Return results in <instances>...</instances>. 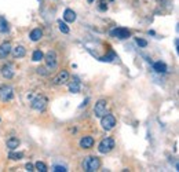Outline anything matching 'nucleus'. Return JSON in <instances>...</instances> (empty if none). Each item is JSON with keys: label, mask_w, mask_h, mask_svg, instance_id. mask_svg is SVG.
<instances>
[{"label": "nucleus", "mask_w": 179, "mask_h": 172, "mask_svg": "<svg viewBox=\"0 0 179 172\" xmlns=\"http://www.w3.org/2000/svg\"><path fill=\"white\" fill-rule=\"evenodd\" d=\"M92 2H94V0H88V3H92Z\"/></svg>", "instance_id": "c756f323"}, {"label": "nucleus", "mask_w": 179, "mask_h": 172, "mask_svg": "<svg viewBox=\"0 0 179 172\" xmlns=\"http://www.w3.org/2000/svg\"><path fill=\"white\" fill-rule=\"evenodd\" d=\"M8 157L11 158V160H21V158L24 157V154H22V153H14V151H11V153L8 154Z\"/></svg>", "instance_id": "b1692460"}, {"label": "nucleus", "mask_w": 179, "mask_h": 172, "mask_svg": "<svg viewBox=\"0 0 179 172\" xmlns=\"http://www.w3.org/2000/svg\"><path fill=\"white\" fill-rule=\"evenodd\" d=\"M52 171H55V172H66L68 170H66V167H64V165H55V167L52 168Z\"/></svg>", "instance_id": "393cba45"}, {"label": "nucleus", "mask_w": 179, "mask_h": 172, "mask_svg": "<svg viewBox=\"0 0 179 172\" xmlns=\"http://www.w3.org/2000/svg\"><path fill=\"white\" fill-rule=\"evenodd\" d=\"M69 91L73 92V94H77V92L80 91V81H79L77 79H75V81H72L70 84H69Z\"/></svg>", "instance_id": "f3484780"}, {"label": "nucleus", "mask_w": 179, "mask_h": 172, "mask_svg": "<svg viewBox=\"0 0 179 172\" xmlns=\"http://www.w3.org/2000/svg\"><path fill=\"white\" fill-rule=\"evenodd\" d=\"M64 19L66 22H75L76 21V12L70 8H66L64 12Z\"/></svg>", "instance_id": "4468645a"}, {"label": "nucleus", "mask_w": 179, "mask_h": 172, "mask_svg": "<svg viewBox=\"0 0 179 172\" xmlns=\"http://www.w3.org/2000/svg\"><path fill=\"white\" fill-rule=\"evenodd\" d=\"M47 103H48V99L46 97H43V95H39V97H36L35 99H32L31 106H32V109H35V110H37V112H43L46 109V106H47Z\"/></svg>", "instance_id": "f03ea898"}, {"label": "nucleus", "mask_w": 179, "mask_h": 172, "mask_svg": "<svg viewBox=\"0 0 179 172\" xmlns=\"http://www.w3.org/2000/svg\"><path fill=\"white\" fill-rule=\"evenodd\" d=\"M68 80H69V73L66 70H61L54 79H52V83H54L55 85H62V84H66Z\"/></svg>", "instance_id": "423d86ee"}, {"label": "nucleus", "mask_w": 179, "mask_h": 172, "mask_svg": "<svg viewBox=\"0 0 179 172\" xmlns=\"http://www.w3.org/2000/svg\"><path fill=\"white\" fill-rule=\"evenodd\" d=\"M43 59H46V64L50 69H54L57 66V54L54 51H48L46 57H43Z\"/></svg>", "instance_id": "1a4fd4ad"}, {"label": "nucleus", "mask_w": 179, "mask_h": 172, "mask_svg": "<svg viewBox=\"0 0 179 172\" xmlns=\"http://www.w3.org/2000/svg\"><path fill=\"white\" fill-rule=\"evenodd\" d=\"M101 124H102V128L106 131H110L113 130V127L116 125V117L113 114H104L102 116V120H101Z\"/></svg>", "instance_id": "20e7f679"}, {"label": "nucleus", "mask_w": 179, "mask_h": 172, "mask_svg": "<svg viewBox=\"0 0 179 172\" xmlns=\"http://www.w3.org/2000/svg\"><path fill=\"white\" fill-rule=\"evenodd\" d=\"M12 98H14L12 88L10 87V85H2V87H0V99L7 102V101H11Z\"/></svg>", "instance_id": "39448f33"}, {"label": "nucleus", "mask_w": 179, "mask_h": 172, "mask_svg": "<svg viewBox=\"0 0 179 172\" xmlns=\"http://www.w3.org/2000/svg\"><path fill=\"white\" fill-rule=\"evenodd\" d=\"M18 146H19L18 138H10V139H7V147H10L11 150H14V149H17Z\"/></svg>", "instance_id": "a211bd4d"}, {"label": "nucleus", "mask_w": 179, "mask_h": 172, "mask_svg": "<svg viewBox=\"0 0 179 172\" xmlns=\"http://www.w3.org/2000/svg\"><path fill=\"white\" fill-rule=\"evenodd\" d=\"M113 147H114V141L112 139V138H105V139H102L98 145V150H99V153H102V154H106V153H109V151H112Z\"/></svg>", "instance_id": "7ed1b4c3"}, {"label": "nucleus", "mask_w": 179, "mask_h": 172, "mask_svg": "<svg viewBox=\"0 0 179 172\" xmlns=\"http://www.w3.org/2000/svg\"><path fill=\"white\" fill-rule=\"evenodd\" d=\"M43 57H44V54L40 51V50H36L35 52H33V55H32V61H35V62H39V61H41Z\"/></svg>", "instance_id": "6ab92c4d"}, {"label": "nucleus", "mask_w": 179, "mask_h": 172, "mask_svg": "<svg viewBox=\"0 0 179 172\" xmlns=\"http://www.w3.org/2000/svg\"><path fill=\"white\" fill-rule=\"evenodd\" d=\"M11 51L15 58H22V57H25V54H26V50H25V47H22V45H17V47L11 48Z\"/></svg>", "instance_id": "ddd939ff"}, {"label": "nucleus", "mask_w": 179, "mask_h": 172, "mask_svg": "<svg viewBox=\"0 0 179 172\" xmlns=\"http://www.w3.org/2000/svg\"><path fill=\"white\" fill-rule=\"evenodd\" d=\"M25 168H26V171L28 172H32V171H35V167H33V164H31V163H28L25 165Z\"/></svg>", "instance_id": "bb28decb"}, {"label": "nucleus", "mask_w": 179, "mask_h": 172, "mask_svg": "<svg viewBox=\"0 0 179 172\" xmlns=\"http://www.w3.org/2000/svg\"><path fill=\"white\" fill-rule=\"evenodd\" d=\"M135 41H137V44L139 45V47H146V45H148V41L143 40V39H137Z\"/></svg>", "instance_id": "a878e982"}, {"label": "nucleus", "mask_w": 179, "mask_h": 172, "mask_svg": "<svg viewBox=\"0 0 179 172\" xmlns=\"http://www.w3.org/2000/svg\"><path fill=\"white\" fill-rule=\"evenodd\" d=\"M99 167H101V161H99L98 157L88 156L83 161V170L85 172H95L99 170Z\"/></svg>", "instance_id": "f257e3e1"}, {"label": "nucleus", "mask_w": 179, "mask_h": 172, "mask_svg": "<svg viewBox=\"0 0 179 172\" xmlns=\"http://www.w3.org/2000/svg\"><path fill=\"white\" fill-rule=\"evenodd\" d=\"M153 69L157 73H165L167 72V65L164 64V62H156V64H153Z\"/></svg>", "instance_id": "dca6fc26"}, {"label": "nucleus", "mask_w": 179, "mask_h": 172, "mask_svg": "<svg viewBox=\"0 0 179 172\" xmlns=\"http://www.w3.org/2000/svg\"><path fill=\"white\" fill-rule=\"evenodd\" d=\"M178 47H179V41L178 39H175V48H177V51H178Z\"/></svg>", "instance_id": "c85d7f7f"}, {"label": "nucleus", "mask_w": 179, "mask_h": 172, "mask_svg": "<svg viewBox=\"0 0 179 172\" xmlns=\"http://www.w3.org/2000/svg\"><path fill=\"white\" fill-rule=\"evenodd\" d=\"M110 35L113 36V37H117V39L124 40V39L130 37V31L125 29V28H116V29H113V31L110 32Z\"/></svg>", "instance_id": "0eeeda50"}, {"label": "nucleus", "mask_w": 179, "mask_h": 172, "mask_svg": "<svg viewBox=\"0 0 179 172\" xmlns=\"http://www.w3.org/2000/svg\"><path fill=\"white\" fill-rule=\"evenodd\" d=\"M110 2H113V0H110Z\"/></svg>", "instance_id": "7c9ffc66"}, {"label": "nucleus", "mask_w": 179, "mask_h": 172, "mask_svg": "<svg viewBox=\"0 0 179 172\" xmlns=\"http://www.w3.org/2000/svg\"><path fill=\"white\" fill-rule=\"evenodd\" d=\"M106 103H108V102H106L105 99H101V101H98L97 103H95L94 113L97 117H102V116L106 113Z\"/></svg>", "instance_id": "6e6552de"}, {"label": "nucleus", "mask_w": 179, "mask_h": 172, "mask_svg": "<svg viewBox=\"0 0 179 172\" xmlns=\"http://www.w3.org/2000/svg\"><path fill=\"white\" fill-rule=\"evenodd\" d=\"M2 76L4 79H7V80L12 79L14 77V68H12L11 65H4L2 68Z\"/></svg>", "instance_id": "9b49d317"}, {"label": "nucleus", "mask_w": 179, "mask_h": 172, "mask_svg": "<svg viewBox=\"0 0 179 172\" xmlns=\"http://www.w3.org/2000/svg\"><path fill=\"white\" fill-rule=\"evenodd\" d=\"M10 52H11V44H10L8 41H4L0 45V59L7 58Z\"/></svg>", "instance_id": "9d476101"}, {"label": "nucleus", "mask_w": 179, "mask_h": 172, "mask_svg": "<svg viewBox=\"0 0 179 172\" xmlns=\"http://www.w3.org/2000/svg\"><path fill=\"white\" fill-rule=\"evenodd\" d=\"M58 25H59V31H61L62 33H65V35H68V33H69V26L66 25L65 22H62V21H59Z\"/></svg>", "instance_id": "4be33fe9"}, {"label": "nucleus", "mask_w": 179, "mask_h": 172, "mask_svg": "<svg viewBox=\"0 0 179 172\" xmlns=\"http://www.w3.org/2000/svg\"><path fill=\"white\" fill-rule=\"evenodd\" d=\"M113 59H116V54H114V52H110V55L102 57L101 61H102V62H110V61H113Z\"/></svg>", "instance_id": "5701e85b"}, {"label": "nucleus", "mask_w": 179, "mask_h": 172, "mask_svg": "<svg viewBox=\"0 0 179 172\" xmlns=\"http://www.w3.org/2000/svg\"><path fill=\"white\" fill-rule=\"evenodd\" d=\"M0 32H3V33L8 32V24L3 17H0Z\"/></svg>", "instance_id": "aec40b11"}, {"label": "nucleus", "mask_w": 179, "mask_h": 172, "mask_svg": "<svg viewBox=\"0 0 179 172\" xmlns=\"http://www.w3.org/2000/svg\"><path fill=\"white\" fill-rule=\"evenodd\" d=\"M99 10H101V11H106V10H108V4H105V3L102 2L101 6H99Z\"/></svg>", "instance_id": "cd10ccee"}, {"label": "nucleus", "mask_w": 179, "mask_h": 172, "mask_svg": "<svg viewBox=\"0 0 179 172\" xmlns=\"http://www.w3.org/2000/svg\"><path fill=\"white\" fill-rule=\"evenodd\" d=\"M29 37H31L32 41H39L43 37V31H41V29H39V28L33 29V31L31 32V36H29Z\"/></svg>", "instance_id": "2eb2a0df"}, {"label": "nucleus", "mask_w": 179, "mask_h": 172, "mask_svg": "<svg viewBox=\"0 0 179 172\" xmlns=\"http://www.w3.org/2000/svg\"><path fill=\"white\" fill-rule=\"evenodd\" d=\"M80 146H81L83 149H90V147H92V146H94V138H92V136H84V138H81Z\"/></svg>", "instance_id": "f8f14e48"}, {"label": "nucleus", "mask_w": 179, "mask_h": 172, "mask_svg": "<svg viewBox=\"0 0 179 172\" xmlns=\"http://www.w3.org/2000/svg\"><path fill=\"white\" fill-rule=\"evenodd\" d=\"M35 168H36V171H39V172H47V165L43 163V161H37Z\"/></svg>", "instance_id": "412c9836"}]
</instances>
